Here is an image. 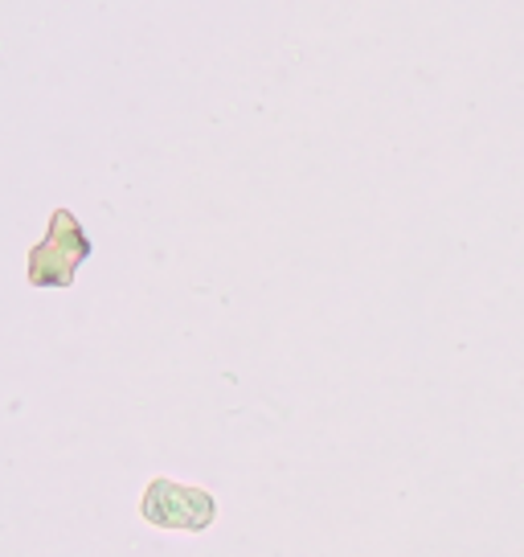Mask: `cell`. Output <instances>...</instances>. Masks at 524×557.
I'll use <instances>...</instances> for the list:
<instances>
[{
	"instance_id": "cell-2",
	"label": "cell",
	"mask_w": 524,
	"mask_h": 557,
	"mask_svg": "<svg viewBox=\"0 0 524 557\" xmlns=\"http://www.w3.org/2000/svg\"><path fill=\"white\" fill-rule=\"evenodd\" d=\"M144 521L160 524V529H210L213 517H217V505H213L210 492L189 484H176V480H152L148 492H144Z\"/></svg>"
},
{
	"instance_id": "cell-1",
	"label": "cell",
	"mask_w": 524,
	"mask_h": 557,
	"mask_svg": "<svg viewBox=\"0 0 524 557\" xmlns=\"http://www.w3.org/2000/svg\"><path fill=\"white\" fill-rule=\"evenodd\" d=\"M90 259V238L71 209H53L46 243L29 250V283L34 287H71L74 271Z\"/></svg>"
}]
</instances>
